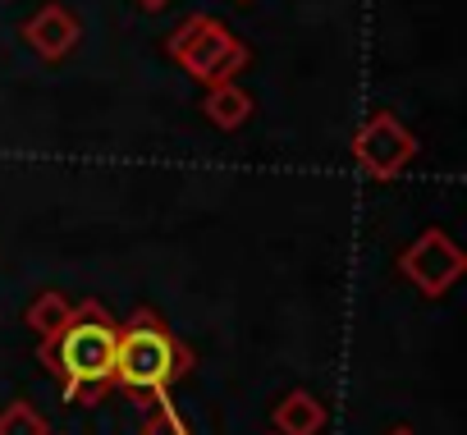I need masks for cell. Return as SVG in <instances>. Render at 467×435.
<instances>
[{
  "label": "cell",
  "mask_w": 467,
  "mask_h": 435,
  "mask_svg": "<svg viewBox=\"0 0 467 435\" xmlns=\"http://www.w3.org/2000/svg\"><path fill=\"white\" fill-rule=\"evenodd\" d=\"M115 344H119V321L97 298H83L74 303L69 326L42 339L37 362L51 371V380L69 403L92 408L101 403L106 389H115Z\"/></svg>",
  "instance_id": "6da1fadb"
},
{
  "label": "cell",
  "mask_w": 467,
  "mask_h": 435,
  "mask_svg": "<svg viewBox=\"0 0 467 435\" xmlns=\"http://www.w3.org/2000/svg\"><path fill=\"white\" fill-rule=\"evenodd\" d=\"M192 371V348L151 312L138 307L124 326H119V344H115V385L133 399H165L170 385H179Z\"/></svg>",
  "instance_id": "7a4b0ae2"
},
{
  "label": "cell",
  "mask_w": 467,
  "mask_h": 435,
  "mask_svg": "<svg viewBox=\"0 0 467 435\" xmlns=\"http://www.w3.org/2000/svg\"><path fill=\"white\" fill-rule=\"evenodd\" d=\"M165 56L202 88H215V83H234L248 65H253V51L248 42L234 33L229 24L211 19V15H188L170 37H165Z\"/></svg>",
  "instance_id": "3957f363"
},
{
  "label": "cell",
  "mask_w": 467,
  "mask_h": 435,
  "mask_svg": "<svg viewBox=\"0 0 467 435\" xmlns=\"http://www.w3.org/2000/svg\"><path fill=\"white\" fill-rule=\"evenodd\" d=\"M353 161L376 179V183H394L421 151V142L412 138V129L394 115V110H371L358 133H353Z\"/></svg>",
  "instance_id": "277c9868"
},
{
  "label": "cell",
  "mask_w": 467,
  "mask_h": 435,
  "mask_svg": "<svg viewBox=\"0 0 467 435\" xmlns=\"http://www.w3.org/2000/svg\"><path fill=\"white\" fill-rule=\"evenodd\" d=\"M462 271H467V253L444 234V230H421L403 253H399V275L417 289V294H426V298H444L458 280H462Z\"/></svg>",
  "instance_id": "5b68a950"
},
{
  "label": "cell",
  "mask_w": 467,
  "mask_h": 435,
  "mask_svg": "<svg viewBox=\"0 0 467 435\" xmlns=\"http://www.w3.org/2000/svg\"><path fill=\"white\" fill-rule=\"evenodd\" d=\"M78 37H83L78 15H74V10H65V5H56V0H47V5L24 24V42H28V47H33V56H42L47 65H56V60L74 56Z\"/></svg>",
  "instance_id": "8992f818"
},
{
  "label": "cell",
  "mask_w": 467,
  "mask_h": 435,
  "mask_svg": "<svg viewBox=\"0 0 467 435\" xmlns=\"http://www.w3.org/2000/svg\"><path fill=\"white\" fill-rule=\"evenodd\" d=\"M326 421H330V412L312 389H289L271 408V435H321Z\"/></svg>",
  "instance_id": "52a82bcc"
},
{
  "label": "cell",
  "mask_w": 467,
  "mask_h": 435,
  "mask_svg": "<svg viewBox=\"0 0 467 435\" xmlns=\"http://www.w3.org/2000/svg\"><path fill=\"white\" fill-rule=\"evenodd\" d=\"M202 115H206L215 129H224V133H239V129L253 119V97L239 88V78H234V83H215V88H206V97H202Z\"/></svg>",
  "instance_id": "ba28073f"
},
{
  "label": "cell",
  "mask_w": 467,
  "mask_h": 435,
  "mask_svg": "<svg viewBox=\"0 0 467 435\" xmlns=\"http://www.w3.org/2000/svg\"><path fill=\"white\" fill-rule=\"evenodd\" d=\"M69 316H74V303L60 294V289H42L28 307H24V326L37 335V339H51V335H60L65 326H69Z\"/></svg>",
  "instance_id": "9c48e42d"
},
{
  "label": "cell",
  "mask_w": 467,
  "mask_h": 435,
  "mask_svg": "<svg viewBox=\"0 0 467 435\" xmlns=\"http://www.w3.org/2000/svg\"><path fill=\"white\" fill-rule=\"evenodd\" d=\"M0 435H51V421L33 403H10L0 408Z\"/></svg>",
  "instance_id": "30bf717a"
},
{
  "label": "cell",
  "mask_w": 467,
  "mask_h": 435,
  "mask_svg": "<svg viewBox=\"0 0 467 435\" xmlns=\"http://www.w3.org/2000/svg\"><path fill=\"white\" fill-rule=\"evenodd\" d=\"M142 435H188V426L179 421V412L165 403V399H151L147 403V421H142Z\"/></svg>",
  "instance_id": "8fae6325"
},
{
  "label": "cell",
  "mask_w": 467,
  "mask_h": 435,
  "mask_svg": "<svg viewBox=\"0 0 467 435\" xmlns=\"http://www.w3.org/2000/svg\"><path fill=\"white\" fill-rule=\"evenodd\" d=\"M133 5H138V10H147V15H161V10H170V5H174V0H133Z\"/></svg>",
  "instance_id": "7c38bea8"
},
{
  "label": "cell",
  "mask_w": 467,
  "mask_h": 435,
  "mask_svg": "<svg viewBox=\"0 0 467 435\" xmlns=\"http://www.w3.org/2000/svg\"><path fill=\"white\" fill-rule=\"evenodd\" d=\"M389 435H417V430H412V426H394Z\"/></svg>",
  "instance_id": "4fadbf2b"
},
{
  "label": "cell",
  "mask_w": 467,
  "mask_h": 435,
  "mask_svg": "<svg viewBox=\"0 0 467 435\" xmlns=\"http://www.w3.org/2000/svg\"><path fill=\"white\" fill-rule=\"evenodd\" d=\"M239 5H248V0H239Z\"/></svg>",
  "instance_id": "5bb4252c"
}]
</instances>
